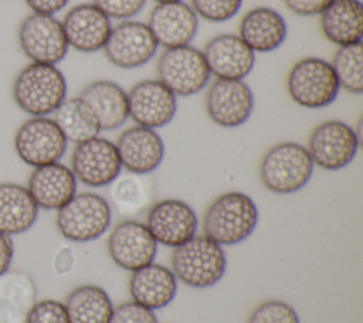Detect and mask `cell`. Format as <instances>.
I'll list each match as a JSON object with an SVG mask.
<instances>
[{
    "label": "cell",
    "instance_id": "836d02e7",
    "mask_svg": "<svg viewBox=\"0 0 363 323\" xmlns=\"http://www.w3.org/2000/svg\"><path fill=\"white\" fill-rule=\"evenodd\" d=\"M109 323H159L155 310H150L133 300L123 302L113 307Z\"/></svg>",
    "mask_w": 363,
    "mask_h": 323
},
{
    "label": "cell",
    "instance_id": "d4e9b609",
    "mask_svg": "<svg viewBox=\"0 0 363 323\" xmlns=\"http://www.w3.org/2000/svg\"><path fill=\"white\" fill-rule=\"evenodd\" d=\"M323 37L336 47L362 42L363 4L360 0H332L319 14Z\"/></svg>",
    "mask_w": 363,
    "mask_h": 323
},
{
    "label": "cell",
    "instance_id": "f546056e",
    "mask_svg": "<svg viewBox=\"0 0 363 323\" xmlns=\"http://www.w3.org/2000/svg\"><path fill=\"white\" fill-rule=\"evenodd\" d=\"M340 89L360 95L363 92V45L362 42L337 47L329 61Z\"/></svg>",
    "mask_w": 363,
    "mask_h": 323
},
{
    "label": "cell",
    "instance_id": "30bf717a",
    "mask_svg": "<svg viewBox=\"0 0 363 323\" xmlns=\"http://www.w3.org/2000/svg\"><path fill=\"white\" fill-rule=\"evenodd\" d=\"M67 146L65 136L50 116H31L18 126L14 135L17 156L31 167L60 162Z\"/></svg>",
    "mask_w": 363,
    "mask_h": 323
},
{
    "label": "cell",
    "instance_id": "d590c367",
    "mask_svg": "<svg viewBox=\"0 0 363 323\" xmlns=\"http://www.w3.org/2000/svg\"><path fill=\"white\" fill-rule=\"evenodd\" d=\"M332 0H282L284 6L301 17L319 16Z\"/></svg>",
    "mask_w": 363,
    "mask_h": 323
},
{
    "label": "cell",
    "instance_id": "d6a6232c",
    "mask_svg": "<svg viewBox=\"0 0 363 323\" xmlns=\"http://www.w3.org/2000/svg\"><path fill=\"white\" fill-rule=\"evenodd\" d=\"M24 323H69V319L62 302L43 299L30 306Z\"/></svg>",
    "mask_w": 363,
    "mask_h": 323
},
{
    "label": "cell",
    "instance_id": "1f68e13d",
    "mask_svg": "<svg viewBox=\"0 0 363 323\" xmlns=\"http://www.w3.org/2000/svg\"><path fill=\"white\" fill-rule=\"evenodd\" d=\"M242 0H190V7L199 18L208 23H224L237 16Z\"/></svg>",
    "mask_w": 363,
    "mask_h": 323
},
{
    "label": "cell",
    "instance_id": "f1b7e54d",
    "mask_svg": "<svg viewBox=\"0 0 363 323\" xmlns=\"http://www.w3.org/2000/svg\"><path fill=\"white\" fill-rule=\"evenodd\" d=\"M52 119L65 136L67 142L74 144L99 136L101 128L89 108L78 98H65L54 110Z\"/></svg>",
    "mask_w": 363,
    "mask_h": 323
},
{
    "label": "cell",
    "instance_id": "4316f807",
    "mask_svg": "<svg viewBox=\"0 0 363 323\" xmlns=\"http://www.w3.org/2000/svg\"><path fill=\"white\" fill-rule=\"evenodd\" d=\"M64 306L69 323H109L113 303L105 289L96 285H81L69 292Z\"/></svg>",
    "mask_w": 363,
    "mask_h": 323
},
{
    "label": "cell",
    "instance_id": "ffe728a7",
    "mask_svg": "<svg viewBox=\"0 0 363 323\" xmlns=\"http://www.w3.org/2000/svg\"><path fill=\"white\" fill-rule=\"evenodd\" d=\"M122 169L135 174L153 173L164 159V142L155 130L143 126L125 129L116 143Z\"/></svg>",
    "mask_w": 363,
    "mask_h": 323
},
{
    "label": "cell",
    "instance_id": "2e32d148",
    "mask_svg": "<svg viewBox=\"0 0 363 323\" xmlns=\"http://www.w3.org/2000/svg\"><path fill=\"white\" fill-rule=\"evenodd\" d=\"M108 254L122 269L133 272L155 262L157 242L145 222L125 220L118 222L108 237Z\"/></svg>",
    "mask_w": 363,
    "mask_h": 323
},
{
    "label": "cell",
    "instance_id": "ba28073f",
    "mask_svg": "<svg viewBox=\"0 0 363 323\" xmlns=\"http://www.w3.org/2000/svg\"><path fill=\"white\" fill-rule=\"evenodd\" d=\"M305 147L313 166L328 171H336L353 162L360 142L350 125L339 119H329L318 123L312 129Z\"/></svg>",
    "mask_w": 363,
    "mask_h": 323
},
{
    "label": "cell",
    "instance_id": "8fae6325",
    "mask_svg": "<svg viewBox=\"0 0 363 323\" xmlns=\"http://www.w3.org/2000/svg\"><path fill=\"white\" fill-rule=\"evenodd\" d=\"M157 48L146 23L125 20L112 26L102 51L113 67L136 69L146 65L156 55Z\"/></svg>",
    "mask_w": 363,
    "mask_h": 323
},
{
    "label": "cell",
    "instance_id": "83f0119b",
    "mask_svg": "<svg viewBox=\"0 0 363 323\" xmlns=\"http://www.w3.org/2000/svg\"><path fill=\"white\" fill-rule=\"evenodd\" d=\"M155 184L149 174L126 171L109 184L113 207L123 215H135L152 205Z\"/></svg>",
    "mask_w": 363,
    "mask_h": 323
},
{
    "label": "cell",
    "instance_id": "4dcf8cb0",
    "mask_svg": "<svg viewBox=\"0 0 363 323\" xmlns=\"http://www.w3.org/2000/svg\"><path fill=\"white\" fill-rule=\"evenodd\" d=\"M247 323H301V320L289 303L279 299H269L252 309Z\"/></svg>",
    "mask_w": 363,
    "mask_h": 323
},
{
    "label": "cell",
    "instance_id": "e575fe53",
    "mask_svg": "<svg viewBox=\"0 0 363 323\" xmlns=\"http://www.w3.org/2000/svg\"><path fill=\"white\" fill-rule=\"evenodd\" d=\"M92 3L102 10L111 20H132L142 11L146 0H92Z\"/></svg>",
    "mask_w": 363,
    "mask_h": 323
},
{
    "label": "cell",
    "instance_id": "e0dca14e",
    "mask_svg": "<svg viewBox=\"0 0 363 323\" xmlns=\"http://www.w3.org/2000/svg\"><path fill=\"white\" fill-rule=\"evenodd\" d=\"M201 52L216 79H244L255 65V52L233 33L211 37Z\"/></svg>",
    "mask_w": 363,
    "mask_h": 323
},
{
    "label": "cell",
    "instance_id": "7a4b0ae2",
    "mask_svg": "<svg viewBox=\"0 0 363 323\" xmlns=\"http://www.w3.org/2000/svg\"><path fill=\"white\" fill-rule=\"evenodd\" d=\"M67 79L57 65L30 62L14 76L16 105L30 116H48L67 98Z\"/></svg>",
    "mask_w": 363,
    "mask_h": 323
},
{
    "label": "cell",
    "instance_id": "5b68a950",
    "mask_svg": "<svg viewBox=\"0 0 363 323\" xmlns=\"http://www.w3.org/2000/svg\"><path fill=\"white\" fill-rule=\"evenodd\" d=\"M289 98L306 109L332 105L340 86L330 62L320 57H303L295 61L285 78Z\"/></svg>",
    "mask_w": 363,
    "mask_h": 323
},
{
    "label": "cell",
    "instance_id": "9a60e30c",
    "mask_svg": "<svg viewBox=\"0 0 363 323\" xmlns=\"http://www.w3.org/2000/svg\"><path fill=\"white\" fill-rule=\"evenodd\" d=\"M128 95L129 118L149 129L169 125L177 112V96L159 79H143L130 86Z\"/></svg>",
    "mask_w": 363,
    "mask_h": 323
},
{
    "label": "cell",
    "instance_id": "277c9868",
    "mask_svg": "<svg viewBox=\"0 0 363 323\" xmlns=\"http://www.w3.org/2000/svg\"><path fill=\"white\" fill-rule=\"evenodd\" d=\"M313 163L306 147L296 142L271 146L259 160L261 184L274 194H292L302 190L313 174Z\"/></svg>",
    "mask_w": 363,
    "mask_h": 323
},
{
    "label": "cell",
    "instance_id": "4fadbf2b",
    "mask_svg": "<svg viewBox=\"0 0 363 323\" xmlns=\"http://www.w3.org/2000/svg\"><path fill=\"white\" fill-rule=\"evenodd\" d=\"M77 181L92 187L109 186L122 171L119 154L113 142L95 136L77 143L71 153V167Z\"/></svg>",
    "mask_w": 363,
    "mask_h": 323
},
{
    "label": "cell",
    "instance_id": "8992f818",
    "mask_svg": "<svg viewBox=\"0 0 363 323\" xmlns=\"http://www.w3.org/2000/svg\"><path fill=\"white\" fill-rule=\"evenodd\" d=\"M112 207L96 193H77L57 210L55 225L60 234L72 242H89L102 237L111 227Z\"/></svg>",
    "mask_w": 363,
    "mask_h": 323
},
{
    "label": "cell",
    "instance_id": "484cf974",
    "mask_svg": "<svg viewBox=\"0 0 363 323\" xmlns=\"http://www.w3.org/2000/svg\"><path fill=\"white\" fill-rule=\"evenodd\" d=\"M38 207L27 187L17 183H0V232L23 234L30 230L38 215Z\"/></svg>",
    "mask_w": 363,
    "mask_h": 323
},
{
    "label": "cell",
    "instance_id": "74e56055",
    "mask_svg": "<svg viewBox=\"0 0 363 323\" xmlns=\"http://www.w3.org/2000/svg\"><path fill=\"white\" fill-rule=\"evenodd\" d=\"M13 259V242L9 235L0 232V276H3Z\"/></svg>",
    "mask_w": 363,
    "mask_h": 323
},
{
    "label": "cell",
    "instance_id": "8d00e7d4",
    "mask_svg": "<svg viewBox=\"0 0 363 323\" xmlns=\"http://www.w3.org/2000/svg\"><path fill=\"white\" fill-rule=\"evenodd\" d=\"M28 8L37 14L54 16L61 11L69 0H24Z\"/></svg>",
    "mask_w": 363,
    "mask_h": 323
},
{
    "label": "cell",
    "instance_id": "9c48e42d",
    "mask_svg": "<svg viewBox=\"0 0 363 323\" xmlns=\"http://www.w3.org/2000/svg\"><path fill=\"white\" fill-rule=\"evenodd\" d=\"M17 40L21 52L38 64H60L68 54V42L61 20L31 13L18 26Z\"/></svg>",
    "mask_w": 363,
    "mask_h": 323
},
{
    "label": "cell",
    "instance_id": "f35d334b",
    "mask_svg": "<svg viewBox=\"0 0 363 323\" xmlns=\"http://www.w3.org/2000/svg\"><path fill=\"white\" fill-rule=\"evenodd\" d=\"M156 4H160V3H174V1H183V0H153Z\"/></svg>",
    "mask_w": 363,
    "mask_h": 323
},
{
    "label": "cell",
    "instance_id": "7c38bea8",
    "mask_svg": "<svg viewBox=\"0 0 363 323\" xmlns=\"http://www.w3.org/2000/svg\"><path fill=\"white\" fill-rule=\"evenodd\" d=\"M206 89V113L217 126L234 129L251 118L254 94L244 79H214Z\"/></svg>",
    "mask_w": 363,
    "mask_h": 323
},
{
    "label": "cell",
    "instance_id": "5bb4252c",
    "mask_svg": "<svg viewBox=\"0 0 363 323\" xmlns=\"http://www.w3.org/2000/svg\"><path fill=\"white\" fill-rule=\"evenodd\" d=\"M145 224L157 245L176 248L196 237L199 220L189 203L180 198H163L147 208Z\"/></svg>",
    "mask_w": 363,
    "mask_h": 323
},
{
    "label": "cell",
    "instance_id": "7402d4cb",
    "mask_svg": "<svg viewBox=\"0 0 363 323\" xmlns=\"http://www.w3.org/2000/svg\"><path fill=\"white\" fill-rule=\"evenodd\" d=\"M288 26L284 16L267 6L248 10L238 23V37L257 54L278 50L286 40Z\"/></svg>",
    "mask_w": 363,
    "mask_h": 323
},
{
    "label": "cell",
    "instance_id": "cb8c5ba5",
    "mask_svg": "<svg viewBox=\"0 0 363 323\" xmlns=\"http://www.w3.org/2000/svg\"><path fill=\"white\" fill-rule=\"evenodd\" d=\"M129 293L133 302L157 310L170 305L176 298L177 279L170 268L152 262L132 272Z\"/></svg>",
    "mask_w": 363,
    "mask_h": 323
},
{
    "label": "cell",
    "instance_id": "603a6c76",
    "mask_svg": "<svg viewBox=\"0 0 363 323\" xmlns=\"http://www.w3.org/2000/svg\"><path fill=\"white\" fill-rule=\"evenodd\" d=\"M78 98L89 108L101 132L115 130L129 119L126 91L115 81H92L82 88Z\"/></svg>",
    "mask_w": 363,
    "mask_h": 323
},
{
    "label": "cell",
    "instance_id": "ac0fdd59",
    "mask_svg": "<svg viewBox=\"0 0 363 323\" xmlns=\"http://www.w3.org/2000/svg\"><path fill=\"white\" fill-rule=\"evenodd\" d=\"M61 24L68 47L84 54L101 51L112 30L111 18L94 3L71 7Z\"/></svg>",
    "mask_w": 363,
    "mask_h": 323
},
{
    "label": "cell",
    "instance_id": "6da1fadb",
    "mask_svg": "<svg viewBox=\"0 0 363 323\" xmlns=\"http://www.w3.org/2000/svg\"><path fill=\"white\" fill-rule=\"evenodd\" d=\"M258 218V207L248 194L225 191L207 205L201 222L203 235L221 246H233L254 232Z\"/></svg>",
    "mask_w": 363,
    "mask_h": 323
},
{
    "label": "cell",
    "instance_id": "44dd1931",
    "mask_svg": "<svg viewBox=\"0 0 363 323\" xmlns=\"http://www.w3.org/2000/svg\"><path fill=\"white\" fill-rule=\"evenodd\" d=\"M77 186L72 170L60 162L34 167L27 181V190L37 207L55 211L77 194Z\"/></svg>",
    "mask_w": 363,
    "mask_h": 323
},
{
    "label": "cell",
    "instance_id": "52a82bcc",
    "mask_svg": "<svg viewBox=\"0 0 363 323\" xmlns=\"http://www.w3.org/2000/svg\"><path fill=\"white\" fill-rule=\"evenodd\" d=\"M156 74V79L182 98L201 92L211 76L203 52L193 45L164 48L157 58Z\"/></svg>",
    "mask_w": 363,
    "mask_h": 323
},
{
    "label": "cell",
    "instance_id": "3957f363",
    "mask_svg": "<svg viewBox=\"0 0 363 323\" xmlns=\"http://www.w3.org/2000/svg\"><path fill=\"white\" fill-rule=\"evenodd\" d=\"M170 269L177 282L193 289H207L221 280L227 271L224 248L210 238L193 237L173 248Z\"/></svg>",
    "mask_w": 363,
    "mask_h": 323
},
{
    "label": "cell",
    "instance_id": "d6986e66",
    "mask_svg": "<svg viewBox=\"0 0 363 323\" xmlns=\"http://www.w3.org/2000/svg\"><path fill=\"white\" fill-rule=\"evenodd\" d=\"M147 27L159 47L190 45L199 30V17L184 1L156 4L149 14Z\"/></svg>",
    "mask_w": 363,
    "mask_h": 323
}]
</instances>
